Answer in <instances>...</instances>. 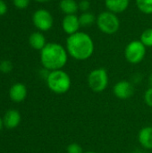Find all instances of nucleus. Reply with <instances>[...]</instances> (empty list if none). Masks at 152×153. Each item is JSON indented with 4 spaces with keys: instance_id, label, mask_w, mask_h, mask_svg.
<instances>
[{
    "instance_id": "nucleus-1",
    "label": "nucleus",
    "mask_w": 152,
    "mask_h": 153,
    "mask_svg": "<svg viewBox=\"0 0 152 153\" xmlns=\"http://www.w3.org/2000/svg\"><path fill=\"white\" fill-rule=\"evenodd\" d=\"M65 48L71 57L78 61H84L93 55L95 45L92 38L88 33L78 31L67 37Z\"/></svg>"
},
{
    "instance_id": "nucleus-2",
    "label": "nucleus",
    "mask_w": 152,
    "mask_h": 153,
    "mask_svg": "<svg viewBox=\"0 0 152 153\" xmlns=\"http://www.w3.org/2000/svg\"><path fill=\"white\" fill-rule=\"evenodd\" d=\"M66 48L59 43L48 42L40 51V63L47 71L60 70L68 61Z\"/></svg>"
},
{
    "instance_id": "nucleus-3",
    "label": "nucleus",
    "mask_w": 152,
    "mask_h": 153,
    "mask_svg": "<svg viewBox=\"0 0 152 153\" xmlns=\"http://www.w3.org/2000/svg\"><path fill=\"white\" fill-rule=\"evenodd\" d=\"M48 89L56 94L66 93L72 85V81L69 74L63 69L50 71L46 78Z\"/></svg>"
},
{
    "instance_id": "nucleus-4",
    "label": "nucleus",
    "mask_w": 152,
    "mask_h": 153,
    "mask_svg": "<svg viewBox=\"0 0 152 153\" xmlns=\"http://www.w3.org/2000/svg\"><path fill=\"white\" fill-rule=\"evenodd\" d=\"M99 30L108 35H113L116 33L120 28V21L117 14L109 11H104L97 16L96 21Z\"/></svg>"
},
{
    "instance_id": "nucleus-5",
    "label": "nucleus",
    "mask_w": 152,
    "mask_h": 153,
    "mask_svg": "<svg viewBox=\"0 0 152 153\" xmlns=\"http://www.w3.org/2000/svg\"><path fill=\"white\" fill-rule=\"evenodd\" d=\"M108 74L105 68H96L92 70L87 78L90 89L94 92L104 91L108 85Z\"/></svg>"
},
{
    "instance_id": "nucleus-6",
    "label": "nucleus",
    "mask_w": 152,
    "mask_h": 153,
    "mask_svg": "<svg viewBox=\"0 0 152 153\" xmlns=\"http://www.w3.org/2000/svg\"><path fill=\"white\" fill-rule=\"evenodd\" d=\"M147 48L141 42V40H132L125 48V57L126 61L132 65L140 64L146 56Z\"/></svg>"
},
{
    "instance_id": "nucleus-7",
    "label": "nucleus",
    "mask_w": 152,
    "mask_h": 153,
    "mask_svg": "<svg viewBox=\"0 0 152 153\" xmlns=\"http://www.w3.org/2000/svg\"><path fill=\"white\" fill-rule=\"evenodd\" d=\"M32 23L39 31H48L54 24V18L47 9H38L32 15Z\"/></svg>"
},
{
    "instance_id": "nucleus-8",
    "label": "nucleus",
    "mask_w": 152,
    "mask_h": 153,
    "mask_svg": "<svg viewBox=\"0 0 152 153\" xmlns=\"http://www.w3.org/2000/svg\"><path fill=\"white\" fill-rule=\"evenodd\" d=\"M113 93L119 100H127L133 95L134 88L130 82L126 80H123L117 82L114 85Z\"/></svg>"
},
{
    "instance_id": "nucleus-9",
    "label": "nucleus",
    "mask_w": 152,
    "mask_h": 153,
    "mask_svg": "<svg viewBox=\"0 0 152 153\" xmlns=\"http://www.w3.org/2000/svg\"><path fill=\"white\" fill-rule=\"evenodd\" d=\"M80 27L81 24L79 21V16H77L76 14L65 15L62 20V29L64 32L66 33L68 36L80 31Z\"/></svg>"
},
{
    "instance_id": "nucleus-10",
    "label": "nucleus",
    "mask_w": 152,
    "mask_h": 153,
    "mask_svg": "<svg viewBox=\"0 0 152 153\" xmlns=\"http://www.w3.org/2000/svg\"><path fill=\"white\" fill-rule=\"evenodd\" d=\"M27 88L23 83L16 82L9 90V98L16 103L22 102L27 97Z\"/></svg>"
},
{
    "instance_id": "nucleus-11",
    "label": "nucleus",
    "mask_w": 152,
    "mask_h": 153,
    "mask_svg": "<svg viewBox=\"0 0 152 153\" xmlns=\"http://www.w3.org/2000/svg\"><path fill=\"white\" fill-rule=\"evenodd\" d=\"M21 114L16 109H9L3 117L4 126L8 129L16 128L21 123Z\"/></svg>"
},
{
    "instance_id": "nucleus-12",
    "label": "nucleus",
    "mask_w": 152,
    "mask_h": 153,
    "mask_svg": "<svg viewBox=\"0 0 152 153\" xmlns=\"http://www.w3.org/2000/svg\"><path fill=\"white\" fill-rule=\"evenodd\" d=\"M130 0H105V6L108 11L113 13H122L127 10Z\"/></svg>"
},
{
    "instance_id": "nucleus-13",
    "label": "nucleus",
    "mask_w": 152,
    "mask_h": 153,
    "mask_svg": "<svg viewBox=\"0 0 152 153\" xmlns=\"http://www.w3.org/2000/svg\"><path fill=\"white\" fill-rule=\"evenodd\" d=\"M138 141L146 150H152V126H145L139 131Z\"/></svg>"
},
{
    "instance_id": "nucleus-14",
    "label": "nucleus",
    "mask_w": 152,
    "mask_h": 153,
    "mask_svg": "<svg viewBox=\"0 0 152 153\" xmlns=\"http://www.w3.org/2000/svg\"><path fill=\"white\" fill-rule=\"evenodd\" d=\"M29 44L33 49L41 51L47 45V40L44 34L41 31H35L30 35Z\"/></svg>"
},
{
    "instance_id": "nucleus-15",
    "label": "nucleus",
    "mask_w": 152,
    "mask_h": 153,
    "mask_svg": "<svg viewBox=\"0 0 152 153\" xmlns=\"http://www.w3.org/2000/svg\"><path fill=\"white\" fill-rule=\"evenodd\" d=\"M59 8L65 15L76 14L79 11V4L75 0H61L59 2Z\"/></svg>"
},
{
    "instance_id": "nucleus-16",
    "label": "nucleus",
    "mask_w": 152,
    "mask_h": 153,
    "mask_svg": "<svg viewBox=\"0 0 152 153\" xmlns=\"http://www.w3.org/2000/svg\"><path fill=\"white\" fill-rule=\"evenodd\" d=\"M79 21L81 27H90L96 23L97 17L91 13V12H84L82 13L81 15L79 16Z\"/></svg>"
},
{
    "instance_id": "nucleus-17",
    "label": "nucleus",
    "mask_w": 152,
    "mask_h": 153,
    "mask_svg": "<svg viewBox=\"0 0 152 153\" xmlns=\"http://www.w3.org/2000/svg\"><path fill=\"white\" fill-rule=\"evenodd\" d=\"M137 8L144 14H152V0H135Z\"/></svg>"
},
{
    "instance_id": "nucleus-18",
    "label": "nucleus",
    "mask_w": 152,
    "mask_h": 153,
    "mask_svg": "<svg viewBox=\"0 0 152 153\" xmlns=\"http://www.w3.org/2000/svg\"><path fill=\"white\" fill-rule=\"evenodd\" d=\"M140 40L146 48H152V28H148L142 31Z\"/></svg>"
},
{
    "instance_id": "nucleus-19",
    "label": "nucleus",
    "mask_w": 152,
    "mask_h": 153,
    "mask_svg": "<svg viewBox=\"0 0 152 153\" xmlns=\"http://www.w3.org/2000/svg\"><path fill=\"white\" fill-rule=\"evenodd\" d=\"M13 70V63L10 60H3L0 62V72L3 74H9Z\"/></svg>"
},
{
    "instance_id": "nucleus-20",
    "label": "nucleus",
    "mask_w": 152,
    "mask_h": 153,
    "mask_svg": "<svg viewBox=\"0 0 152 153\" xmlns=\"http://www.w3.org/2000/svg\"><path fill=\"white\" fill-rule=\"evenodd\" d=\"M66 153H84V152L79 143H72L66 147Z\"/></svg>"
},
{
    "instance_id": "nucleus-21",
    "label": "nucleus",
    "mask_w": 152,
    "mask_h": 153,
    "mask_svg": "<svg viewBox=\"0 0 152 153\" xmlns=\"http://www.w3.org/2000/svg\"><path fill=\"white\" fill-rule=\"evenodd\" d=\"M30 1V0H13V5L15 6V8H17L19 10H23L29 6Z\"/></svg>"
},
{
    "instance_id": "nucleus-22",
    "label": "nucleus",
    "mask_w": 152,
    "mask_h": 153,
    "mask_svg": "<svg viewBox=\"0 0 152 153\" xmlns=\"http://www.w3.org/2000/svg\"><path fill=\"white\" fill-rule=\"evenodd\" d=\"M90 1L89 0H81L78 4H79V10L82 11V13L84 12H89L90 11Z\"/></svg>"
},
{
    "instance_id": "nucleus-23",
    "label": "nucleus",
    "mask_w": 152,
    "mask_h": 153,
    "mask_svg": "<svg viewBox=\"0 0 152 153\" xmlns=\"http://www.w3.org/2000/svg\"><path fill=\"white\" fill-rule=\"evenodd\" d=\"M144 101L147 106L152 108V87H150L144 93Z\"/></svg>"
},
{
    "instance_id": "nucleus-24",
    "label": "nucleus",
    "mask_w": 152,
    "mask_h": 153,
    "mask_svg": "<svg viewBox=\"0 0 152 153\" xmlns=\"http://www.w3.org/2000/svg\"><path fill=\"white\" fill-rule=\"evenodd\" d=\"M7 10H8V7H7L6 3L4 0H0V16L4 15L7 13Z\"/></svg>"
},
{
    "instance_id": "nucleus-25",
    "label": "nucleus",
    "mask_w": 152,
    "mask_h": 153,
    "mask_svg": "<svg viewBox=\"0 0 152 153\" xmlns=\"http://www.w3.org/2000/svg\"><path fill=\"white\" fill-rule=\"evenodd\" d=\"M35 2H38V3H41V4H43V3H47V2H49V1H51V0H34Z\"/></svg>"
},
{
    "instance_id": "nucleus-26",
    "label": "nucleus",
    "mask_w": 152,
    "mask_h": 153,
    "mask_svg": "<svg viewBox=\"0 0 152 153\" xmlns=\"http://www.w3.org/2000/svg\"><path fill=\"white\" fill-rule=\"evenodd\" d=\"M3 126H4V122H3V117H0V131L2 130V128H3Z\"/></svg>"
},
{
    "instance_id": "nucleus-27",
    "label": "nucleus",
    "mask_w": 152,
    "mask_h": 153,
    "mask_svg": "<svg viewBox=\"0 0 152 153\" xmlns=\"http://www.w3.org/2000/svg\"><path fill=\"white\" fill-rule=\"evenodd\" d=\"M150 83H151V87H152V74L150 76Z\"/></svg>"
},
{
    "instance_id": "nucleus-28",
    "label": "nucleus",
    "mask_w": 152,
    "mask_h": 153,
    "mask_svg": "<svg viewBox=\"0 0 152 153\" xmlns=\"http://www.w3.org/2000/svg\"><path fill=\"white\" fill-rule=\"evenodd\" d=\"M84 153H98V152H92V151H90V152H84Z\"/></svg>"
},
{
    "instance_id": "nucleus-29",
    "label": "nucleus",
    "mask_w": 152,
    "mask_h": 153,
    "mask_svg": "<svg viewBox=\"0 0 152 153\" xmlns=\"http://www.w3.org/2000/svg\"><path fill=\"white\" fill-rule=\"evenodd\" d=\"M89 1H91V0H89Z\"/></svg>"
}]
</instances>
